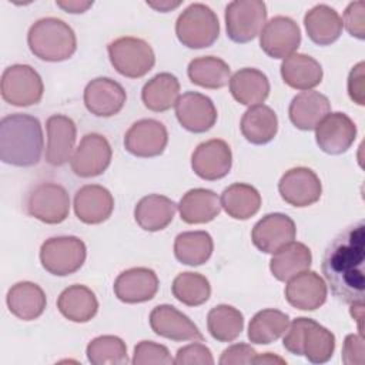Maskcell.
<instances>
[{
  "label": "cell",
  "mask_w": 365,
  "mask_h": 365,
  "mask_svg": "<svg viewBox=\"0 0 365 365\" xmlns=\"http://www.w3.org/2000/svg\"><path fill=\"white\" fill-rule=\"evenodd\" d=\"M332 295L349 305L365 297V222L344 228L328 244L321 264Z\"/></svg>",
  "instance_id": "6da1fadb"
},
{
  "label": "cell",
  "mask_w": 365,
  "mask_h": 365,
  "mask_svg": "<svg viewBox=\"0 0 365 365\" xmlns=\"http://www.w3.org/2000/svg\"><path fill=\"white\" fill-rule=\"evenodd\" d=\"M44 148L43 130L38 118L14 113L0 121V160L14 167L38 164Z\"/></svg>",
  "instance_id": "7a4b0ae2"
},
{
  "label": "cell",
  "mask_w": 365,
  "mask_h": 365,
  "mask_svg": "<svg viewBox=\"0 0 365 365\" xmlns=\"http://www.w3.org/2000/svg\"><path fill=\"white\" fill-rule=\"evenodd\" d=\"M27 44L37 58L51 63L68 60L77 50L74 30L57 17L34 21L27 33Z\"/></svg>",
  "instance_id": "3957f363"
},
{
  "label": "cell",
  "mask_w": 365,
  "mask_h": 365,
  "mask_svg": "<svg viewBox=\"0 0 365 365\" xmlns=\"http://www.w3.org/2000/svg\"><path fill=\"white\" fill-rule=\"evenodd\" d=\"M282 345L292 355H304L312 364H325L332 358L335 335L317 321L299 317L288 325Z\"/></svg>",
  "instance_id": "277c9868"
},
{
  "label": "cell",
  "mask_w": 365,
  "mask_h": 365,
  "mask_svg": "<svg viewBox=\"0 0 365 365\" xmlns=\"http://www.w3.org/2000/svg\"><path fill=\"white\" fill-rule=\"evenodd\" d=\"M175 34L188 48L210 47L220 36L218 17L207 4L192 3L178 16Z\"/></svg>",
  "instance_id": "5b68a950"
},
{
  "label": "cell",
  "mask_w": 365,
  "mask_h": 365,
  "mask_svg": "<svg viewBox=\"0 0 365 365\" xmlns=\"http://www.w3.org/2000/svg\"><path fill=\"white\" fill-rule=\"evenodd\" d=\"M87 255L83 240L74 235H61L46 240L40 248V262L51 275L67 277L77 272Z\"/></svg>",
  "instance_id": "8992f818"
},
{
  "label": "cell",
  "mask_w": 365,
  "mask_h": 365,
  "mask_svg": "<svg viewBox=\"0 0 365 365\" xmlns=\"http://www.w3.org/2000/svg\"><path fill=\"white\" fill-rule=\"evenodd\" d=\"M113 67L124 77L140 78L155 64L153 47L138 37H118L107 46Z\"/></svg>",
  "instance_id": "52a82bcc"
},
{
  "label": "cell",
  "mask_w": 365,
  "mask_h": 365,
  "mask_svg": "<svg viewBox=\"0 0 365 365\" xmlns=\"http://www.w3.org/2000/svg\"><path fill=\"white\" fill-rule=\"evenodd\" d=\"M227 36L234 43L254 40L267 23V6L261 0H234L225 7Z\"/></svg>",
  "instance_id": "ba28073f"
},
{
  "label": "cell",
  "mask_w": 365,
  "mask_h": 365,
  "mask_svg": "<svg viewBox=\"0 0 365 365\" xmlns=\"http://www.w3.org/2000/svg\"><path fill=\"white\" fill-rule=\"evenodd\" d=\"M44 86L40 74L29 64H11L1 74V97L16 107L40 103Z\"/></svg>",
  "instance_id": "9c48e42d"
},
{
  "label": "cell",
  "mask_w": 365,
  "mask_h": 365,
  "mask_svg": "<svg viewBox=\"0 0 365 365\" xmlns=\"http://www.w3.org/2000/svg\"><path fill=\"white\" fill-rule=\"evenodd\" d=\"M27 214L46 224H60L70 212L67 190L56 182L37 184L26 201Z\"/></svg>",
  "instance_id": "30bf717a"
},
{
  "label": "cell",
  "mask_w": 365,
  "mask_h": 365,
  "mask_svg": "<svg viewBox=\"0 0 365 365\" xmlns=\"http://www.w3.org/2000/svg\"><path fill=\"white\" fill-rule=\"evenodd\" d=\"M111 157L113 151L108 140L98 133H88L74 150L70 165L77 177H97L108 168Z\"/></svg>",
  "instance_id": "8fae6325"
},
{
  "label": "cell",
  "mask_w": 365,
  "mask_h": 365,
  "mask_svg": "<svg viewBox=\"0 0 365 365\" xmlns=\"http://www.w3.org/2000/svg\"><path fill=\"white\" fill-rule=\"evenodd\" d=\"M301 44V30L295 20L275 16L267 21L259 33V46L271 58H287Z\"/></svg>",
  "instance_id": "7c38bea8"
},
{
  "label": "cell",
  "mask_w": 365,
  "mask_h": 365,
  "mask_svg": "<svg viewBox=\"0 0 365 365\" xmlns=\"http://www.w3.org/2000/svg\"><path fill=\"white\" fill-rule=\"evenodd\" d=\"M281 198L292 207H308L315 204L322 194L319 177L308 167H294L281 177L278 182Z\"/></svg>",
  "instance_id": "4fadbf2b"
},
{
  "label": "cell",
  "mask_w": 365,
  "mask_h": 365,
  "mask_svg": "<svg viewBox=\"0 0 365 365\" xmlns=\"http://www.w3.org/2000/svg\"><path fill=\"white\" fill-rule=\"evenodd\" d=\"M150 327L154 334L175 342L204 341V335L198 327L185 314L170 304H161L153 308L150 312Z\"/></svg>",
  "instance_id": "5bb4252c"
},
{
  "label": "cell",
  "mask_w": 365,
  "mask_h": 365,
  "mask_svg": "<svg viewBox=\"0 0 365 365\" xmlns=\"http://www.w3.org/2000/svg\"><path fill=\"white\" fill-rule=\"evenodd\" d=\"M168 143L165 125L154 118L135 121L124 135L125 150L141 158L157 157L164 153Z\"/></svg>",
  "instance_id": "9a60e30c"
},
{
  "label": "cell",
  "mask_w": 365,
  "mask_h": 365,
  "mask_svg": "<svg viewBox=\"0 0 365 365\" xmlns=\"http://www.w3.org/2000/svg\"><path fill=\"white\" fill-rule=\"evenodd\" d=\"M232 165V153L227 141L212 138L197 145L191 155L192 171L202 180L224 178Z\"/></svg>",
  "instance_id": "2e32d148"
},
{
  "label": "cell",
  "mask_w": 365,
  "mask_h": 365,
  "mask_svg": "<svg viewBox=\"0 0 365 365\" xmlns=\"http://www.w3.org/2000/svg\"><path fill=\"white\" fill-rule=\"evenodd\" d=\"M355 138V123L341 111L327 114L315 128V141L318 147L331 155H339L348 151Z\"/></svg>",
  "instance_id": "e0dca14e"
},
{
  "label": "cell",
  "mask_w": 365,
  "mask_h": 365,
  "mask_svg": "<svg viewBox=\"0 0 365 365\" xmlns=\"http://www.w3.org/2000/svg\"><path fill=\"white\" fill-rule=\"evenodd\" d=\"M295 235L297 227L291 217L282 212H271L254 225L251 240L261 252L274 254L284 245L292 242Z\"/></svg>",
  "instance_id": "ac0fdd59"
},
{
  "label": "cell",
  "mask_w": 365,
  "mask_h": 365,
  "mask_svg": "<svg viewBox=\"0 0 365 365\" xmlns=\"http://www.w3.org/2000/svg\"><path fill=\"white\" fill-rule=\"evenodd\" d=\"M83 100L91 114L97 117H111L123 110L127 94L123 86L115 80L97 77L86 86Z\"/></svg>",
  "instance_id": "d6986e66"
},
{
  "label": "cell",
  "mask_w": 365,
  "mask_h": 365,
  "mask_svg": "<svg viewBox=\"0 0 365 365\" xmlns=\"http://www.w3.org/2000/svg\"><path fill=\"white\" fill-rule=\"evenodd\" d=\"M175 115L182 128L191 133H205L217 121V108L210 97L187 91L175 103Z\"/></svg>",
  "instance_id": "ffe728a7"
},
{
  "label": "cell",
  "mask_w": 365,
  "mask_h": 365,
  "mask_svg": "<svg viewBox=\"0 0 365 365\" xmlns=\"http://www.w3.org/2000/svg\"><path fill=\"white\" fill-rule=\"evenodd\" d=\"M285 298L301 311H315L327 301V284L315 271H302L287 281Z\"/></svg>",
  "instance_id": "44dd1931"
},
{
  "label": "cell",
  "mask_w": 365,
  "mask_h": 365,
  "mask_svg": "<svg viewBox=\"0 0 365 365\" xmlns=\"http://www.w3.org/2000/svg\"><path fill=\"white\" fill-rule=\"evenodd\" d=\"M47 130V147L46 161L50 165L60 167L71 160L77 128L74 121L63 114L50 115L46 121Z\"/></svg>",
  "instance_id": "7402d4cb"
},
{
  "label": "cell",
  "mask_w": 365,
  "mask_h": 365,
  "mask_svg": "<svg viewBox=\"0 0 365 365\" xmlns=\"http://www.w3.org/2000/svg\"><path fill=\"white\" fill-rule=\"evenodd\" d=\"M158 291V277L151 268L134 267L123 271L114 281L115 297L125 304L150 301Z\"/></svg>",
  "instance_id": "603a6c76"
},
{
  "label": "cell",
  "mask_w": 365,
  "mask_h": 365,
  "mask_svg": "<svg viewBox=\"0 0 365 365\" xmlns=\"http://www.w3.org/2000/svg\"><path fill=\"white\" fill-rule=\"evenodd\" d=\"M76 217L84 224H101L110 218L114 210L111 192L98 184H87L76 191Z\"/></svg>",
  "instance_id": "cb8c5ba5"
},
{
  "label": "cell",
  "mask_w": 365,
  "mask_h": 365,
  "mask_svg": "<svg viewBox=\"0 0 365 365\" xmlns=\"http://www.w3.org/2000/svg\"><path fill=\"white\" fill-rule=\"evenodd\" d=\"M331 113V103L319 91H302L297 94L288 108L291 123L304 131L315 130L321 120Z\"/></svg>",
  "instance_id": "d4e9b609"
},
{
  "label": "cell",
  "mask_w": 365,
  "mask_h": 365,
  "mask_svg": "<svg viewBox=\"0 0 365 365\" xmlns=\"http://www.w3.org/2000/svg\"><path fill=\"white\" fill-rule=\"evenodd\" d=\"M304 26L308 37L318 46L335 43L342 33V19L328 4H317L304 16Z\"/></svg>",
  "instance_id": "484cf974"
},
{
  "label": "cell",
  "mask_w": 365,
  "mask_h": 365,
  "mask_svg": "<svg viewBox=\"0 0 365 365\" xmlns=\"http://www.w3.org/2000/svg\"><path fill=\"white\" fill-rule=\"evenodd\" d=\"M9 311L23 321L37 319L46 309V294L34 282L20 281L14 284L6 297Z\"/></svg>",
  "instance_id": "4316f807"
},
{
  "label": "cell",
  "mask_w": 365,
  "mask_h": 365,
  "mask_svg": "<svg viewBox=\"0 0 365 365\" xmlns=\"http://www.w3.org/2000/svg\"><path fill=\"white\" fill-rule=\"evenodd\" d=\"M322 67L311 56L294 53L284 58L281 64V77L287 86L295 90L308 91L322 81Z\"/></svg>",
  "instance_id": "83f0119b"
},
{
  "label": "cell",
  "mask_w": 365,
  "mask_h": 365,
  "mask_svg": "<svg viewBox=\"0 0 365 365\" xmlns=\"http://www.w3.org/2000/svg\"><path fill=\"white\" fill-rule=\"evenodd\" d=\"M177 207L178 205L165 195L150 194L137 202L134 218L144 231H161L173 221Z\"/></svg>",
  "instance_id": "f1b7e54d"
},
{
  "label": "cell",
  "mask_w": 365,
  "mask_h": 365,
  "mask_svg": "<svg viewBox=\"0 0 365 365\" xmlns=\"http://www.w3.org/2000/svg\"><path fill=\"white\" fill-rule=\"evenodd\" d=\"M178 211L187 224H205L220 214L221 201L212 190L192 188L180 200Z\"/></svg>",
  "instance_id": "f546056e"
},
{
  "label": "cell",
  "mask_w": 365,
  "mask_h": 365,
  "mask_svg": "<svg viewBox=\"0 0 365 365\" xmlns=\"http://www.w3.org/2000/svg\"><path fill=\"white\" fill-rule=\"evenodd\" d=\"M57 308L68 321L83 324L96 317L98 311V301L88 287L74 284L58 295Z\"/></svg>",
  "instance_id": "4dcf8cb0"
},
{
  "label": "cell",
  "mask_w": 365,
  "mask_h": 365,
  "mask_svg": "<svg viewBox=\"0 0 365 365\" xmlns=\"http://www.w3.org/2000/svg\"><path fill=\"white\" fill-rule=\"evenodd\" d=\"M230 91L240 104L252 107L267 100L269 81L261 70L245 67L234 73L230 78Z\"/></svg>",
  "instance_id": "1f68e13d"
},
{
  "label": "cell",
  "mask_w": 365,
  "mask_h": 365,
  "mask_svg": "<svg viewBox=\"0 0 365 365\" xmlns=\"http://www.w3.org/2000/svg\"><path fill=\"white\" fill-rule=\"evenodd\" d=\"M240 128L248 143L262 145L277 135L278 117L268 106H252L242 114Z\"/></svg>",
  "instance_id": "d6a6232c"
},
{
  "label": "cell",
  "mask_w": 365,
  "mask_h": 365,
  "mask_svg": "<svg viewBox=\"0 0 365 365\" xmlns=\"http://www.w3.org/2000/svg\"><path fill=\"white\" fill-rule=\"evenodd\" d=\"M311 250L302 242H289L272 254L269 261L271 274L282 282H287L297 274L307 271L311 267Z\"/></svg>",
  "instance_id": "836d02e7"
},
{
  "label": "cell",
  "mask_w": 365,
  "mask_h": 365,
  "mask_svg": "<svg viewBox=\"0 0 365 365\" xmlns=\"http://www.w3.org/2000/svg\"><path fill=\"white\" fill-rule=\"evenodd\" d=\"M180 97V81L171 73H158L150 78L143 90L141 100L144 106L155 113L167 111L175 106Z\"/></svg>",
  "instance_id": "e575fe53"
},
{
  "label": "cell",
  "mask_w": 365,
  "mask_h": 365,
  "mask_svg": "<svg viewBox=\"0 0 365 365\" xmlns=\"http://www.w3.org/2000/svg\"><path fill=\"white\" fill-rule=\"evenodd\" d=\"M221 207L235 220H248L259 211L261 195L258 190L245 182H234L221 194Z\"/></svg>",
  "instance_id": "d590c367"
},
{
  "label": "cell",
  "mask_w": 365,
  "mask_h": 365,
  "mask_svg": "<svg viewBox=\"0 0 365 365\" xmlns=\"http://www.w3.org/2000/svg\"><path fill=\"white\" fill-rule=\"evenodd\" d=\"M187 74L192 84L210 90H217L225 87L230 83L231 68L222 58L204 56L190 61Z\"/></svg>",
  "instance_id": "8d00e7d4"
},
{
  "label": "cell",
  "mask_w": 365,
  "mask_h": 365,
  "mask_svg": "<svg viewBox=\"0 0 365 365\" xmlns=\"http://www.w3.org/2000/svg\"><path fill=\"white\" fill-rule=\"evenodd\" d=\"M214 250L212 237L207 231H185L175 237L174 255L185 265L198 267L205 264Z\"/></svg>",
  "instance_id": "74e56055"
},
{
  "label": "cell",
  "mask_w": 365,
  "mask_h": 365,
  "mask_svg": "<svg viewBox=\"0 0 365 365\" xmlns=\"http://www.w3.org/2000/svg\"><path fill=\"white\" fill-rule=\"evenodd\" d=\"M289 325V317L274 308L258 311L250 321L248 339L252 344L268 345L281 338Z\"/></svg>",
  "instance_id": "f35d334b"
},
{
  "label": "cell",
  "mask_w": 365,
  "mask_h": 365,
  "mask_svg": "<svg viewBox=\"0 0 365 365\" xmlns=\"http://www.w3.org/2000/svg\"><path fill=\"white\" fill-rule=\"evenodd\" d=\"M207 328L218 342H232L244 328L242 314L232 305L220 304L210 309L207 315Z\"/></svg>",
  "instance_id": "ab89813d"
},
{
  "label": "cell",
  "mask_w": 365,
  "mask_h": 365,
  "mask_svg": "<svg viewBox=\"0 0 365 365\" xmlns=\"http://www.w3.org/2000/svg\"><path fill=\"white\" fill-rule=\"evenodd\" d=\"M173 295L187 307H198L208 301L211 295L210 281L198 272H181L171 285Z\"/></svg>",
  "instance_id": "60d3db41"
},
{
  "label": "cell",
  "mask_w": 365,
  "mask_h": 365,
  "mask_svg": "<svg viewBox=\"0 0 365 365\" xmlns=\"http://www.w3.org/2000/svg\"><path fill=\"white\" fill-rule=\"evenodd\" d=\"M86 354L93 365H123L128 362L127 345L115 335H101L91 339Z\"/></svg>",
  "instance_id": "b9f144b4"
},
{
  "label": "cell",
  "mask_w": 365,
  "mask_h": 365,
  "mask_svg": "<svg viewBox=\"0 0 365 365\" xmlns=\"http://www.w3.org/2000/svg\"><path fill=\"white\" fill-rule=\"evenodd\" d=\"M131 362L134 365H171L174 359L167 346L154 341H141L134 346Z\"/></svg>",
  "instance_id": "7bdbcfd3"
},
{
  "label": "cell",
  "mask_w": 365,
  "mask_h": 365,
  "mask_svg": "<svg viewBox=\"0 0 365 365\" xmlns=\"http://www.w3.org/2000/svg\"><path fill=\"white\" fill-rule=\"evenodd\" d=\"M174 364L177 365H212L214 358L208 346L201 342H192L177 351Z\"/></svg>",
  "instance_id": "ee69618b"
},
{
  "label": "cell",
  "mask_w": 365,
  "mask_h": 365,
  "mask_svg": "<svg viewBox=\"0 0 365 365\" xmlns=\"http://www.w3.org/2000/svg\"><path fill=\"white\" fill-rule=\"evenodd\" d=\"M342 26H345L346 31L358 38H365V4L362 0L352 1L346 6L342 17Z\"/></svg>",
  "instance_id": "f6af8a7d"
},
{
  "label": "cell",
  "mask_w": 365,
  "mask_h": 365,
  "mask_svg": "<svg viewBox=\"0 0 365 365\" xmlns=\"http://www.w3.org/2000/svg\"><path fill=\"white\" fill-rule=\"evenodd\" d=\"M257 351L248 344H234L222 351L220 365H248L254 364Z\"/></svg>",
  "instance_id": "bcb514c9"
},
{
  "label": "cell",
  "mask_w": 365,
  "mask_h": 365,
  "mask_svg": "<svg viewBox=\"0 0 365 365\" xmlns=\"http://www.w3.org/2000/svg\"><path fill=\"white\" fill-rule=\"evenodd\" d=\"M364 61H359L352 67L348 76V94L349 98L358 106L365 104V74H364Z\"/></svg>",
  "instance_id": "7dc6e473"
},
{
  "label": "cell",
  "mask_w": 365,
  "mask_h": 365,
  "mask_svg": "<svg viewBox=\"0 0 365 365\" xmlns=\"http://www.w3.org/2000/svg\"><path fill=\"white\" fill-rule=\"evenodd\" d=\"M342 362L346 365L364 364V339L361 334H349L345 336L342 348Z\"/></svg>",
  "instance_id": "c3c4849f"
},
{
  "label": "cell",
  "mask_w": 365,
  "mask_h": 365,
  "mask_svg": "<svg viewBox=\"0 0 365 365\" xmlns=\"http://www.w3.org/2000/svg\"><path fill=\"white\" fill-rule=\"evenodd\" d=\"M56 4L60 9H63L64 11H67V13L78 14V13L87 11L93 6V1H84V0H66V1H60V0H57Z\"/></svg>",
  "instance_id": "681fc988"
},
{
  "label": "cell",
  "mask_w": 365,
  "mask_h": 365,
  "mask_svg": "<svg viewBox=\"0 0 365 365\" xmlns=\"http://www.w3.org/2000/svg\"><path fill=\"white\" fill-rule=\"evenodd\" d=\"M254 364H287V361L278 355H274L272 352H265L262 355L257 354L254 358Z\"/></svg>",
  "instance_id": "f907efd6"
},
{
  "label": "cell",
  "mask_w": 365,
  "mask_h": 365,
  "mask_svg": "<svg viewBox=\"0 0 365 365\" xmlns=\"http://www.w3.org/2000/svg\"><path fill=\"white\" fill-rule=\"evenodd\" d=\"M147 4L158 11L167 13L181 4V1H170V0H160V1H147Z\"/></svg>",
  "instance_id": "816d5d0a"
}]
</instances>
